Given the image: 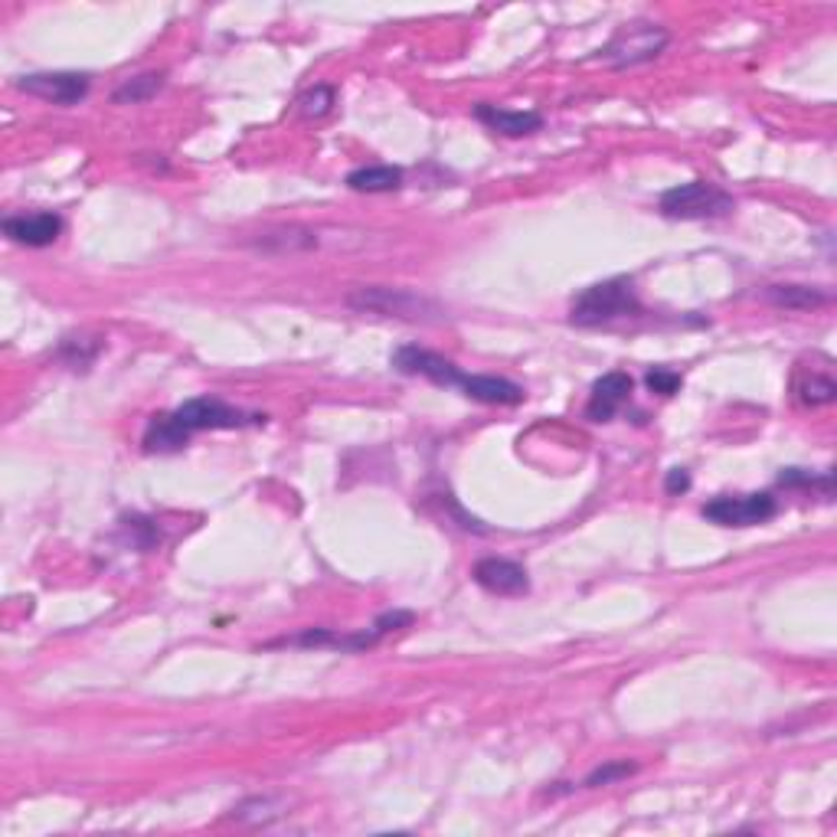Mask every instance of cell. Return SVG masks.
Instances as JSON below:
<instances>
[{
    "mask_svg": "<svg viewBox=\"0 0 837 837\" xmlns=\"http://www.w3.org/2000/svg\"><path fill=\"white\" fill-rule=\"evenodd\" d=\"M265 422V416L259 412H242L223 399H210V396H196L187 399L183 406H177L174 412H160L147 422L144 429V449L167 455V452H180L196 432H213V429H242V426H259Z\"/></svg>",
    "mask_w": 837,
    "mask_h": 837,
    "instance_id": "obj_1",
    "label": "cell"
},
{
    "mask_svg": "<svg viewBox=\"0 0 837 837\" xmlns=\"http://www.w3.org/2000/svg\"><path fill=\"white\" fill-rule=\"evenodd\" d=\"M638 314H642V301H638L635 282L625 275L589 285L570 304V321L576 327H602V324H612L622 318H638Z\"/></svg>",
    "mask_w": 837,
    "mask_h": 837,
    "instance_id": "obj_2",
    "label": "cell"
},
{
    "mask_svg": "<svg viewBox=\"0 0 837 837\" xmlns=\"http://www.w3.org/2000/svg\"><path fill=\"white\" fill-rule=\"evenodd\" d=\"M347 304L360 314H383V318H399V321H442L445 311L426 295H416L409 288H386V285H370V288H354L347 295Z\"/></svg>",
    "mask_w": 837,
    "mask_h": 837,
    "instance_id": "obj_3",
    "label": "cell"
},
{
    "mask_svg": "<svg viewBox=\"0 0 837 837\" xmlns=\"http://www.w3.org/2000/svg\"><path fill=\"white\" fill-rule=\"evenodd\" d=\"M733 206L737 200L710 180H691V183L671 187L658 200V210L668 219H720L733 213Z\"/></svg>",
    "mask_w": 837,
    "mask_h": 837,
    "instance_id": "obj_4",
    "label": "cell"
},
{
    "mask_svg": "<svg viewBox=\"0 0 837 837\" xmlns=\"http://www.w3.org/2000/svg\"><path fill=\"white\" fill-rule=\"evenodd\" d=\"M668 29L658 26V23H625L609 46L599 49V59H606L609 65L615 69H629V65H642V62H651L665 52L668 46Z\"/></svg>",
    "mask_w": 837,
    "mask_h": 837,
    "instance_id": "obj_5",
    "label": "cell"
},
{
    "mask_svg": "<svg viewBox=\"0 0 837 837\" xmlns=\"http://www.w3.org/2000/svg\"><path fill=\"white\" fill-rule=\"evenodd\" d=\"M779 511L773 494H720L704 504V517L717 527H756L773 521Z\"/></svg>",
    "mask_w": 837,
    "mask_h": 837,
    "instance_id": "obj_6",
    "label": "cell"
},
{
    "mask_svg": "<svg viewBox=\"0 0 837 837\" xmlns=\"http://www.w3.org/2000/svg\"><path fill=\"white\" fill-rule=\"evenodd\" d=\"M88 85H92L88 72H29V75L16 79L20 92H26L33 98H43V101H52V105L82 101L88 95Z\"/></svg>",
    "mask_w": 837,
    "mask_h": 837,
    "instance_id": "obj_7",
    "label": "cell"
},
{
    "mask_svg": "<svg viewBox=\"0 0 837 837\" xmlns=\"http://www.w3.org/2000/svg\"><path fill=\"white\" fill-rule=\"evenodd\" d=\"M393 367H396L399 373L422 376V380H429V383H435V386H458V390H462V383H465V373H462L452 360H445L442 354H432V350H426V347H416V344L399 347V350L393 354Z\"/></svg>",
    "mask_w": 837,
    "mask_h": 837,
    "instance_id": "obj_8",
    "label": "cell"
},
{
    "mask_svg": "<svg viewBox=\"0 0 837 837\" xmlns=\"http://www.w3.org/2000/svg\"><path fill=\"white\" fill-rule=\"evenodd\" d=\"M475 583L491 593V596H504V599H514V596H527L530 593V576L521 563L514 560H504V557H485L475 563L471 570Z\"/></svg>",
    "mask_w": 837,
    "mask_h": 837,
    "instance_id": "obj_9",
    "label": "cell"
},
{
    "mask_svg": "<svg viewBox=\"0 0 837 837\" xmlns=\"http://www.w3.org/2000/svg\"><path fill=\"white\" fill-rule=\"evenodd\" d=\"M632 390H635V380L622 370H612V373L599 376L593 383V393H589V403H586V419L612 422L619 416V409L632 399Z\"/></svg>",
    "mask_w": 837,
    "mask_h": 837,
    "instance_id": "obj_10",
    "label": "cell"
},
{
    "mask_svg": "<svg viewBox=\"0 0 837 837\" xmlns=\"http://www.w3.org/2000/svg\"><path fill=\"white\" fill-rule=\"evenodd\" d=\"M3 232L16 242V246H26V249H46L59 239L62 232V219L56 213H20V216H7L3 223Z\"/></svg>",
    "mask_w": 837,
    "mask_h": 837,
    "instance_id": "obj_11",
    "label": "cell"
},
{
    "mask_svg": "<svg viewBox=\"0 0 837 837\" xmlns=\"http://www.w3.org/2000/svg\"><path fill=\"white\" fill-rule=\"evenodd\" d=\"M475 118L481 124H488L491 131L504 134V137H524L543 128V115L540 111H511V108H498L491 101H478L475 105Z\"/></svg>",
    "mask_w": 837,
    "mask_h": 837,
    "instance_id": "obj_12",
    "label": "cell"
},
{
    "mask_svg": "<svg viewBox=\"0 0 837 837\" xmlns=\"http://www.w3.org/2000/svg\"><path fill=\"white\" fill-rule=\"evenodd\" d=\"M465 396L475 403H488V406H517L524 403V386L504 380V376H465L462 383Z\"/></svg>",
    "mask_w": 837,
    "mask_h": 837,
    "instance_id": "obj_13",
    "label": "cell"
},
{
    "mask_svg": "<svg viewBox=\"0 0 837 837\" xmlns=\"http://www.w3.org/2000/svg\"><path fill=\"white\" fill-rule=\"evenodd\" d=\"M763 298L786 311H815V308L832 304V291L812 288V285H769L763 291Z\"/></svg>",
    "mask_w": 837,
    "mask_h": 837,
    "instance_id": "obj_14",
    "label": "cell"
},
{
    "mask_svg": "<svg viewBox=\"0 0 837 837\" xmlns=\"http://www.w3.org/2000/svg\"><path fill=\"white\" fill-rule=\"evenodd\" d=\"M403 180H406L403 167H393V164H370L347 174V187L357 193H393L403 187Z\"/></svg>",
    "mask_w": 837,
    "mask_h": 837,
    "instance_id": "obj_15",
    "label": "cell"
},
{
    "mask_svg": "<svg viewBox=\"0 0 837 837\" xmlns=\"http://www.w3.org/2000/svg\"><path fill=\"white\" fill-rule=\"evenodd\" d=\"M160 85H164V72H144V75L124 79V82L115 88L111 101H115V105H137V101H147V98H154V95L160 92Z\"/></svg>",
    "mask_w": 837,
    "mask_h": 837,
    "instance_id": "obj_16",
    "label": "cell"
},
{
    "mask_svg": "<svg viewBox=\"0 0 837 837\" xmlns=\"http://www.w3.org/2000/svg\"><path fill=\"white\" fill-rule=\"evenodd\" d=\"M334 101H337L334 85H314V88L298 95V115L301 118H324L334 108Z\"/></svg>",
    "mask_w": 837,
    "mask_h": 837,
    "instance_id": "obj_17",
    "label": "cell"
},
{
    "mask_svg": "<svg viewBox=\"0 0 837 837\" xmlns=\"http://www.w3.org/2000/svg\"><path fill=\"white\" fill-rule=\"evenodd\" d=\"M101 350V340H92L88 337H65L62 347H59V357L72 367V370H88V363L98 357Z\"/></svg>",
    "mask_w": 837,
    "mask_h": 837,
    "instance_id": "obj_18",
    "label": "cell"
},
{
    "mask_svg": "<svg viewBox=\"0 0 837 837\" xmlns=\"http://www.w3.org/2000/svg\"><path fill=\"white\" fill-rule=\"evenodd\" d=\"M311 246H318V239L311 232H304V229H295V226L265 232L259 239V249H278V252H285V249H311Z\"/></svg>",
    "mask_w": 837,
    "mask_h": 837,
    "instance_id": "obj_19",
    "label": "cell"
},
{
    "mask_svg": "<svg viewBox=\"0 0 837 837\" xmlns=\"http://www.w3.org/2000/svg\"><path fill=\"white\" fill-rule=\"evenodd\" d=\"M799 399L805 406H828L837 399V383L828 373H812L809 383H799Z\"/></svg>",
    "mask_w": 837,
    "mask_h": 837,
    "instance_id": "obj_20",
    "label": "cell"
},
{
    "mask_svg": "<svg viewBox=\"0 0 837 837\" xmlns=\"http://www.w3.org/2000/svg\"><path fill=\"white\" fill-rule=\"evenodd\" d=\"M635 773H638V766L629 763V760H622V763H606V766H599L596 773H589V779H586L583 786H586V789H602V786H612V782L629 779V776H635Z\"/></svg>",
    "mask_w": 837,
    "mask_h": 837,
    "instance_id": "obj_21",
    "label": "cell"
},
{
    "mask_svg": "<svg viewBox=\"0 0 837 837\" xmlns=\"http://www.w3.org/2000/svg\"><path fill=\"white\" fill-rule=\"evenodd\" d=\"M645 383H648V390H651V393H658V396H674V393L684 386V376H681L678 370L655 367V370H648V373H645Z\"/></svg>",
    "mask_w": 837,
    "mask_h": 837,
    "instance_id": "obj_22",
    "label": "cell"
},
{
    "mask_svg": "<svg viewBox=\"0 0 837 837\" xmlns=\"http://www.w3.org/2000/svg\"><path fill=\"white\" fill-rule=\"evenodd\" d=\"M779 485H786V488H815V485H822L825 491H832V475L815 478V475H809L802 468H789V471L779 475Z\"/></svg>",
    "mask_w": 837,
    "mask_h": 837,
    "instance_id": "obj_23",
    "label": "cell"
},
{
    "mask_svg": "<svg viewBox=\"0 0 837 837\" xmlns=\"http://www.w3.org/2000/svg\"><path fill=\"white\" fill-rule=\"evenodd\" d=\"M412 612H406V609H396V612H386V615H380L373 625H376V632L380 635H390V632H399V629H409L412 625Z\"/></svg>",
    "mask_w": 837,
    "mask_h": 837,
    "instance_id": "obj_24",
    "label": "cell"
},
{
    "mask_svg": "<svg viewBox=\"0 0 837 837\" xmlns=\"http://www.w3.org/2000/svg\"><path fill=\"white\" fill-rule=\"evenodd\" d=\"M665 491H668V494H684V491H691V475H687V468H671L668 478H665Z\"/></svg>",
    "mask_w": 837,
    "mask_h": 837,
    "instance_id": "obj_25",
    "label": "cell"
}]
</instances>
